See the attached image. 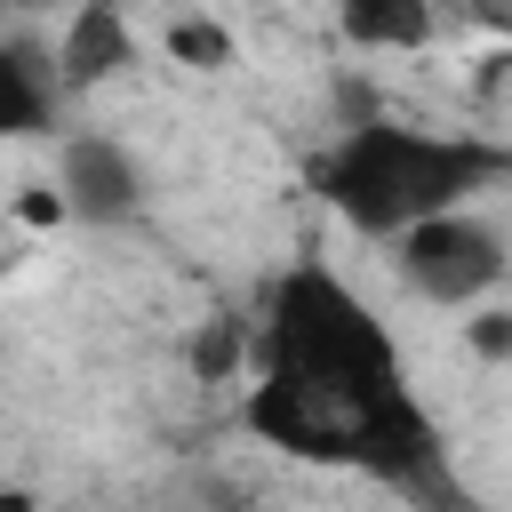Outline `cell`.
<instances>
[{"mask_svg": "<svg viewBox=\"0 0 512 512\" xmlns=\"http://www.w3.org/2000/svg\"><path fill=\"white\" fill-rule=\"evenodd\" d=\"M248 376L256 384L240 400V424L280 456L360 464L400 496L448 464V440L408 392L384 320L328 264L280 272L264 320H248Z\"/></svg>", "mask_w": 512, "mask_h": 512, "instance_id": "6da1fadb", "label": "cell"}, {"mask_svg": "<svg viewBox=\"0 0 512 512\" xmlns=\"http://www.w3.org/2000/svg\"><path fill=\"white\" fill-rule=\"evenodd\" d=\"M512 176V152L488 136H432L408 120H352L320 160H312V192L320 208H336L360 240H392L416 216L464 208L488 184Z\"/></svg>", "mask_w": 512, "mask_h": 512, "instance_id": "7a4b0ae2", "label": "cell"}, {"mask_svg": "<svg viewBox=\"0 0 512 512\" xmlns=\"http://www.w3.org/2000/svg\"><path fill=\"white\" fill-rule=\"evenodd\" d=\"M392 248H400L392 264H400L408 296H424L440 312H464V304L504 288V232L488 216H472V200L440 208V216H416L408 232H392Z\"/></svg>", "mask_w": 512, "mask_h": 512, "instance_id": "3957f363", "label": "cell"}, {"mask_svg": "<svg viewBox=\"0 0 512 512\" xmlns=\"http://www.w3.org/2000/svg\"><path fill=\"white\" fill-rule=\"evenodd\" d=\"M56 200H64V224L112 232V224H128V216L144 208V168H136L128 144L80 128V136H64V152H56Z\"/></svg>", "mask_w": 512, "mask_h": 512, "instance_id": "277c9868", "label": "cell"}, {"mask_svg": "<svg viewBox=\"0 0 512 512\" xmlns=\"http://www.w3.org/2000/svg\"><path fill=\"white\" fill-rule=\"evenodd\" d=\"M48 64H56V88H64V96H88V88L120 80V72L136 64V24H128V8H120V0H80V8L64 16V40L48 48Z\"/></svg>", "mask_w": 512, "mask_h": 512, "instance_id": "5b68a950", "label": "cell"}, {"mask_svg": "<svg viewBox=\"0 0 512 512\" xmlns=\"http://www.w3.org/2000/svg\"><path fill=\"white\" fill-rule=\"evenodd\" d=\"M56 64L32 40H0V144H24L56 120Z\"/></svg>", "mask_w": 512, "mask_h": 512, "instance_id": "8992f818", "label": "cell"}, {"mask_svg": "<svg viewBox=\"0 0 512 512\" xmlns=\"http://www.w3.org/2000/svg\"><path fill=\"white\" fill-rule=\"evenodd\" d=\"M336 32L368 56H416V48H432L440 8L432 0H336Z\"/></svg>", "mask_w": 512, "mask_h": 512, "instance_id": "52a82bcc", "label": "cell"}, {"mask_svg": "<svg viewBox=\"0 0 512 512\" xmlns=\"http://www.w3.org/2000/svg\"><path fill=\"white\" fill-rule=\"evenodd\" d=\"M192 376H200V384L248 376V320H232V312L200 320V336H192Z\"/></svg>", "mask_w": 512, "mask_h": 512, "instance_id": "ba28073f", "label": "cell"}, {"mask_svg": "<svg viewBox=\"0 0 512 512\" xmlns=\"http://www.w3.org/2000/svg\"><path fill=\"white\" fill-rule=\"evenodd\" d=\"M168 56L192 64V72H224L240 48H232V32H224L216 16H176V24H168Z\"/></svg>", "mask_w": 512, "mask_h": 512, "instance_id": "9c48e42d", "label": "cell"}, {"mask_svg": "<svg viewBox=\"0 0 512 512\" xmlns=\"http://www.w3.org/2000/svg\"><path fill=\"white\" fill-rule=\"evenodd\" d=\"M464 344H472L488 368H504V360H512V312L480 296V304H472V320H464Z\"/></svg>", "mask_w": 512, "mask_h": 512, "instance_id": "30bf717a", "label": "cell"}, {"mask_svg": "<svg viewBox=\"0 0 512 512\" xmlns=\"http://www.w3.org/2000/svg\"><path fill=\"white\" fill-rule=\"evenodd\" d=\"M16 224H32V232H56V224H64V200H56V184H24V200H16Z\"/></svg>", "mask_w": 512, "mask_h": 512, "instance_id": "8fae6325", "label": "cell"}, {"mask_svg": "<svg viewBox=\"0 0 512 512\" xmlns=\"http://www.w3.org/2000/svg\"><path fill=\"white\" fill-rule=\"evenodd\" d=\"M432 8H448V16H472V24H488V32H504V24H512V0H432Z\"/></svg>", "mask_w": 512, "mask_h": 512, "instance_id": "7c38bea8", "label": "cell"}, {"mask_svg": "<svg viewBox=\"0 0 512 512\" xmlns=\"http://www.w3.org/2000/svg\"><path fill=\"white\" fill-rule=\"evenodd\" d=\"M0 512H40V504H32L24 488H0Z\"/></svg>", "mask_w": 512, "mask_h": 512, "instance_id": "4fadbf2b", "label": "cell"}]
</instances>
